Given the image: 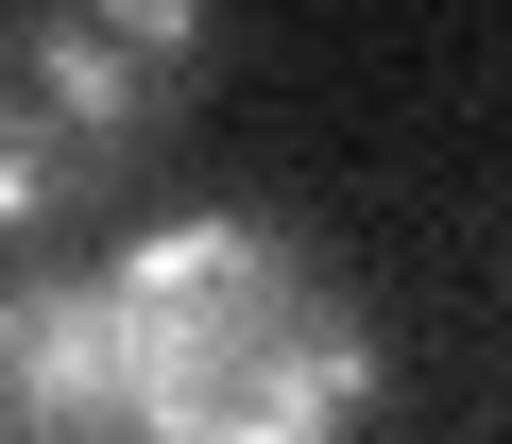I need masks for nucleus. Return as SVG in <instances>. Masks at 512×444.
I'll return each instance as SVG.
<instances>
[{
	"label": "nucleus",
	"mask_w": 512,
	"mask_h": 444,
	"mask_svg": "<svg viewBox=\"0 0 512 444\" xmlns=\"http://www.w3.org/2000/svg\"><path fill=\"white\" fill-rule=\"evenodd\" d=\"M376 325L274 222H154L18 308V444H342Z\"/></svg>",
	"instance_id": "1"
},
{
	"label": "nucleus",
	"mask_w": 512,
	"mask_h": 444,
	"mask_svg": "<svg viewBox=\"0 0 512 444\" xmlns=\"http://www.w3.org/2000/svg\"><path fill=\"white\" fill-rule=\"evenodd\" d=\"M188 69H205V0H35L18 18V154H0L18 222L103 205L154 154V120L188 103Z\"/></svg>",
	"instance_id": "2"
}]
</instances>
